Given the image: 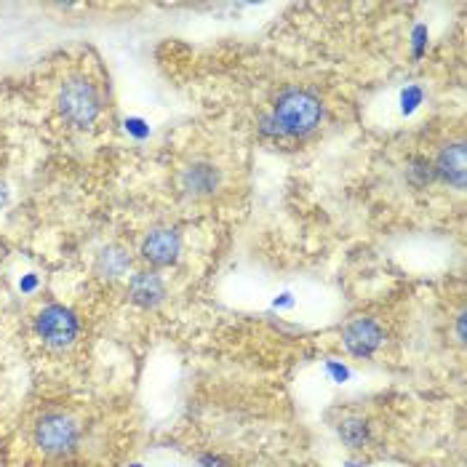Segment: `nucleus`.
<instances>
[{"instance_id": "obj_1", "label": "nucleus", "mask_w": 467, "mask_h": 467, "mask_svg": "<svg viewBox=\"0 0 467 467\" xmlns=\"http://www.w3.org/2000/svg\"><path fill=\"white\" fill-rule=\"evenodd\" d=\"M272 123L278 133H291V136H305L318 129L321 118H323V107L321 99L305 89H286L272 110Z\"/></svg>"}, {"instance_id": "obj_2", "label": "nucleus", "mask_w": 467, "mask_h": 467, "mask_svg": "<svg viewBox=\"0 0 467 467\" xmlns=\"http://www.w3.org/2000/svg\"><path fill=\"white\" fill-rule=\"evenodd\" d=\"M59 105H62V112H65L67 120H72L78 126L91 123L96 118L99 107H102L99 94H96V89L91 86L89 80H69L62 89Z\"/></svg>"}, {"instance_id": "obj_3", "label": "nucleus", "mask_w": 467, "mask_h": 467, "mask_svg": "<svg viewBox=\"0 0 467 467\" xmlns=\"http://www.w3.org/2000/svg\"><path fill=\"white\" fill-rule=\"evenodd\" d=\"M35 329L43 336L45 345L51 347H67L75 334H78V318L72 312L62 307V305H48L41 310L38 321H35Z\"/></svg>"}, {"instance_id": "obj_4", "label": "nucleus", "mask_w": 467, "mask_h": 467, "mask_svg": "<svg viewBox=\"0 0 467 467\" xmlns=\"http://www.w3.org/2000/svg\"><path fill=\"white\" fill-rule=\"evenodd\" d=\"M342 342L345 350L356 358H369L371 353H377L384 342V332L379 329V323H374L371 318H356L353 323H347V329L342 332Z\"/></svg>"}, {"instance_id": "obj_5", "label": "nucleus", "mask_w": 467, "mask_h": 467, "mask_svg": "<svg viewBox=\"0 0 467 467\" xmlns=\"http://www.w3.org/2000/svg\"><path fill=\"white\" fill-rule=\"evenodd\" d=\"M78 441V427L62 414H51L38 424V444L48 454H65Z\"/></svg>"}, {"instance_id": "obj_6", "label": "nucleus", "mask_w": 467, "mask_h": 467, "mask_svg": "<svg viewBox=\"0 0 467 467\" xmlns=\"http://www.w3.org/2000/svg\"><path fill=\"white\" fill-rule=\"evenodd\" d=\"M182 251V243H179V235L171 232V230H155L147 235V241L142 246V257L155 267H166L174 265Z\"/></svg>"}, {"instance_id": "obj_7", "label": "nucleus", "mask_w": 467, "mask_h": 467, "mask_svg": "<svg viewBox=\"0 0 467 467\" xmlns=\"http://www.w3.org/2000/svg\"><path fill=\"white\" fill-rule=\"evenodd\" d=\"M433 171L444 179V182H448V184L465 187V144L457 142V144L444 147L438 160H435V169H433Z\"/></svg>"}, {"instance_id": "obj_8", "label": "nucleus", "mask_w": 467, "mask_h": 467, "mask_svg": "<svg viewBox=\"0 0 467 467\" xmlns=\"http://www.w3.org/2000/svg\"><path fill=\"white\" fill-rule=\"evenodd\" d=\"M129 291H131V299L142 307H155L158 302H163L166 296V286L160 281V275L155 272H139L133 275L131 283H129Z\"/></svg>"}, {"instance_id": "obj_9", "label": "nucleus", "mask_w": 467, "mask_h": 467, "mask_svg": "<svg viewBox=\"0 0 467 467\" xmlns=\"http://www.w3.org/2000/svg\"><path fill=\"white\" fill-rule=\"evenodd\" d=\"M339 435L350 448H360L369 441V427H366L363 420H347V422L339 424Z\"/></svg>"}, {"instance_id": "obj_10", "label": "nucleus", "mask_w": 467, "mask_h": 467, "mask_svg": "<svg viewBox=\"0 0 467 467\" xmlns=\"http://www.w3.org/2000/svg\"><path fill=\"white\" fill-rule=\"evenodd\" d=\"M102 270L107 272V275H112V278H118V275H123L126 270H129V265H131V259H129V254L123 251V248H107L105 254H102Z\"/></svg>"}, {"instance_id": "obj_11", "label": "nucleus", "mask_w": 467, "mask_h": 467, "mask_svg": "<svg viewBox=\"0 0 467 467\" xmlns=\"http://www.w3.org/2000/svg\"><path fill=\"white\" fill-rule=\"evenodd\" d=\"M400 102H403V112L409 115V112L414 110L420 102H422V89L420 86H409V89L403 91V96H400Z\"/></svg>"}, {"instance_id": "obj_12", "label": "nucleus", "mask_w": 467, "mask_h": 467, "mask_svg": "<svg viewBox=\"0 0 467 467\" xmlns=\"http://www.w3.org/2000/svg\"><path fill=\"white\" fill-rule=\"evenodd\" d=\"M126 129H129V131H131L136 139H144V136L150 133V129L144 126V120H139V118H131V120L126 123Z\"/></svg>"}, {"instance_id": "obj_13", "label": "nucleus", "mask_w": 467, "mask_h": 467, "mask_svg": "<svg viewBox=\"0 0 467 467\" xmlns=\"http://www.w3.org/2000/svg\"><path fill=\"white\" fill-rule=\"evenodd\" d=\"M329 371L334 374V379H336V382H342V379L350 377V371H347L345 366H339V363H329Z\"/></svg>"}, {"instance_id": "obj_14", "label": "nucleus", "mask_w": 467, "mask_h": 467, "mask_svg": "<svg viewBox=\"0 0 467 467\" xmlns=\"http://www.w3.org/2000/svg\"><path fill=\"white\" fill-rule=\"evenodd\" d=\"M35 283H38V281H35V275L24 278V281H22V291H32V289H35Z\"/></svg>"}, {"instance_id": "obj_15", "label": "nucleus", "mask_w": 467, "mask_h": 467, "mask_svg": "<svg viewBox=\"0 0 467 467\" xmlns=\"http://www.w3.org/2000/svg\"><path fill=\"white\" fill-rule=\"evenodd\" d=\"M347 467H358V465H347Z\"/></svg>"}, {"instance_id": "obj_16", "label": "nucleus", "mask_w": 467, "mask_h": 467, "mask_svg": "<svg viewBox=\"0 0 467 467\" xmlns=\"http://www.w3.org/2000/svg\"><path fill=\"white\" fill-rule=\"evenodd\" d=\"M131 467H142V465H131Z\"/></svg>"}]
</instances>
